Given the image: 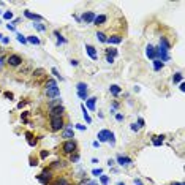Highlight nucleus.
<instances>
[{
	"instance_id": "obj_1",
	"label": "nucleus",
	"mask_w": 185,
	"mask_h": 185,
	"mask_svg": "<svg viewBox=\"0 0 185 185\" xmlns=\"http://www.w3.org/2000/svg\"><path fill=\"white\" fill-rule=\"evenodd\" d=\"M45 93L48 98H57L59 97V87H57V82L54 79H48L45 86Z\"/></svg>"
},
{
	"instance_id": "obj_2",
	"label": "nucleus",
	"mask_w": 185,
	"mask_h": 185,
	"mask_svg": "<svg viewBox=\"0 0 185 185\" xmlns=\"http://www.w3.org/2000/svg\"><path fill=\"white\" fill-rule=\"evenodd\" d=\"M62 150H63V153H75L76 152V143L73 139L65 141L62 146Z\"/></svg>"
},
{
	"instance_id": "obj_3",
	"label": "nucleus",
	"mask_w": 185,
	"mask_h": 185,
	"mask_svg": "<svg viewBox=\"0 0 185 185\" xmlns=\"http://www.w3.org/2000/svg\"><path fill=\"white\" fill-rule=\"evenodd\" d=\"M6 63H8L10 66H19V65H22V57L18 56V54H11V56H8V59H6Z\"/></svg>"
},
{
	"instance_id": "obj_4",
	"label": "nucleus",
	"mask_w": 185,
	"mask_h": 185,
	"mask_svg": "<svg viewBox=\"0 0 185 185\" xmlns=\"http://www.w3.org/2000/svg\"><path fill=\"white\" fill-rule=\"evenodd\" d=\"M63 128V119L62 117H51V130L52 132H59Z\"/></svg>"
},
{
	"instance_id": "obj_5",
	"label": "nucleus",
	"mask_w": 185,
	"mask_h": 185,
	"mask_svg": "<svg viewBox=\"0 0 185 185\" xmlns=\"http://www.w3.org/2000/svg\"><path fill=\"white\" fill-rule=\"evenodd\" d=\"M76 89H78V97L81 100H87V84L84 82H79L78 86H76Z\"/></svg>"
},
{
	"instance_id": "obj_6",
	"label": "nucleus",
	"mask_w": 185,
	"mask_h": 185,
	"mask_svg": "<svg viewBox=\"0 0 185 185\" xmlns=\"http://www.w3.org/2000/svg\"><path fill=\"white\" fill-rule=\"evenodd\" d=\"M112 134V132H109V130H101V132H98L97 134V138H98V141H101V143H105V141L109 139V136Z\"/></svg>"
},
{
	"instance_id": "obj_7",
	"label": "nucleus",
	"mask_w": 185,
	"mask_h": 185,
	"mask_svg": "<svg viewBox=\"0 0 185 185\" xmlns=\"http://www.w3.org/2000/svg\"><path fill=\"white\" fill-rule=\"evenodd\" d=\"M63 106H56V108H52L51 109V112H49V116L51 117H62L63 116Z\"/></svg>"
},
{
	"instance_id": "obj_8",
	"label": "nucleus",
	"mask_w": 185,
	"mask_h": 185,
	"mask_svg": "<svg viewBox=\"0 0 185 185\" xmlns=\"http://www.w3.org/2000/svg\"><path fill=\"white\" fill-rule=\"evenodd\" d=\"M117 163H119L120 166H130V164H132L133 161H132V158H128V157L117 155Z\"/></svg>"
},
{
	"instance_id": "obj_9",
	"label": "nucleus",
	"mask_w": 185,
	"mask_h": 185,
	"mask_svg": "<svg viewBox=\"0 0 185 185\" xmlns=\"http://www.w3.org/2000/svg\"><path fill=\"white\" fill-rule=\"evenodd\" d=\"M169 43H168V40L166 38H160V51H163V52H169Z\"/></svg>"
},
{
	"instance_id": "obj_10",
	"label": "nucleus",
	"mask_w": 185,
	"mask_h": 185,
	"mask_svg": "<svg viewBox=\"0 0 185 185\" xmlns=\"http://www.w3.org/2000/svg\"><path fill=\"white\" fill-rule=\"evenodd\" d=\"M86 49H87V54H89V57H90L92 60H97V59H98V54H97V51H95V48H93V46L87 45Z\"/></svg>"
},
{
	"instance_id": "obj_11",
	"label": "nucleus",
	"mask_w": 185,
	"mask_h": 185,
	"mask_svg": "<svg viewBox=\"0 0 185 185\" xmlns=\"http://www.w3.org/2000/svg\"><path fill=\"white\" fill-rule=\"evenodd\" d=\"M93 19H95V14H93L92 11H87V13H84V14H82V21L87 22V24H92Z\"/></svg>"
},
{
	"instance_id": "obj_12",
	"label": "nucleus",
	"mask_w": 185,
	"mask_h": 185,
	"mask_svg": "<svg viewBox=\"0 0 185 185\" xmlns=\"http://www.w3.org/2000/svg\"><path fill=\"white\" fill-rule=\"evenodd\" d=\"M62 136H63V138H66V141H68L70 138H75V133H73V127H71V125H68V127H66Z\"/></svg>"
},
{
	"instance_id": "obj_13",
	"label": "nucleus",
	"mask_w": 185,
	"mask_h": 185,
	"mask_svg": "<svg viewBox=\"0 0 185 185\" xmlns=\"http://www.w3.org/2000/svg\"><path fill=\"white\" fill-rule=\"evenodd\" d=\"M106 16L105 14H100V16H95V19H93V24L95 25H103L106 22Z\"/></svg>"
},
{
	"instance_id": "obj_14",
	"label": "nucleus",
	"mask_w": 185,
	"mask_h": 185,
	"mask_svg": "<svg viewBox=\"0 0 185 185\" xmlns=\"http://www.w3.org/2000/svg\"><path fill=\"white\" fill-rule=\"evenodd\" d=\"M146 54H147V57H149V59H153L155 60V48H153L152 45H149L146 48Z\"/></svg>"
},
{
	"instance_id": "obj_15",
	"label": "nucleus",
	"mask_w": 185,
	"mask_h": 185,
	"mask_svg": "<svg viewBox=\"0 0 185 185\" xmlns=\"http://www.w3.org/2000/svg\"><path fill=\"white\" fill-rule=\"evenodd\" d=\"M108 43H111V45H119L120 41H122V38H120L119 35H114V36H109V38L106 40Z\"/></svg>"
},
{
	"instance_id": "obj_16",
	"label": "nucleus",
	"mask_w": 185,
	"mask_h": 185,
	"mask_svg": "<svg viewBox=\"0 0 185 185\" xmlns=\"http://www.w3.org/2000/svg\"><path fill=\"white\" fill-rule=\"evenodd\" d=\"M24 16H25V18H29V19H33V21H41V16L33 14V13H30V11H24Z\"/></svg>"
},
{
	"instance_id": "obj_17",
	"label": "nucleus",
	"mask_w": 185,
	"mask_h": 185,
	"mask_svg": "<svg viewBox=\"0 0 185 185\" xmlns=\"http://www.w3.org/2000/svg\"><path fill=\"white\" fill-rule=\"evenodd\" d=\"M95 101H97V98H87L86 100V103H87V108H89L90 111H95Z\"/></svg>"
},
{
	"instance_id": "obj_18",
	"label": "nucleus",
	"mask_w": 185,
	"mask_h": 185,
	"mask_svg": "<svg viewBox=\"0 0 185 185\" xmlns=\"http://www.w3.org/2000/svg\"><path fill=\"white\" fill-rule=\"evenodd\" d=\"M109 92L112 93V95H119V93H120V87L116 86V84H112V86L109 87Z\"/></svg>"
},
{
	"instance_id": "obj_19",
	"label": "nucleus",
	"mask_w": 185,
	"mask_h": 185,
	"mask_svg": "<svg viewBox=\"0 0 185 185\" xmlns=\"http://www.w3.org/2000/svg\"><path fill=\"white\" fill-rule=\"evenodd\" d=\"M161 68H163V62H160L158 59H155L153 60V70H155V71H160Z\"/></svg>"
},
{
	"instance_id": "obj_20",
	"label": "nucleus",
	"mask_w": 185,
	"mask_h": 185,
	"mask_svg": "<svg viewBox=\"0 0 185 185\" xmlns=\"http://www.w3.org/2000/svg\"><path fill=\"white\" fill-rule=\"evenodd\" d=\"M81 108H82V116H84V119H86V122H87V123H90V122H92V119H90L89 112H87V111H86V106L82 105Z\"/></svg>"
},
{
	"instance_id": "obj_21",
	"label": "nucleus",
	"mask_w": 185,
	"mask_h": 185,
	"mask_svg": "<svg viewBox=\"0 0 185 185\" xmlns=\"http://www.w3.org/2000/svg\"><path fill=\"white\" fill-rule=\"evenodd\" d=\"M54 185H70V182L65 179V177H62V179H57L56 182H54Z\"/></svg>"
},
{
	"instance_id": "obj_22",
	"label": "nucleus",
	"mask_w": 185,
	"mask_h": 185,
	"mask_svg": "<svg viewBox=\"0 0 185 185\" xmlns=\"http://www.w3.org/2000/svg\"><path fill=\"white\" fill-rule=\"evenodd\" d=\"M33 27H35L36 30H40V32H45V30H46V27L43 24H40V22H33Z\"/></svg>"
},
{
	"instance_id": "obj_23",
	"label": "nucleus",
	"mask_w": 185,
	"mask_h": 185,
	"mask_svg": "<svg viewBox=\"0 0 185 185\" xmlns=\"http://www.w3.org/2000/svg\"><path fill=\"white\" fill-rule=\"evenodd\" d=\"M97 38H98L101 43H106V40H108V38H106V35H105L103 32H98V33H97Z\"/></svg>"
},
{
	"instance_id": "obj_24",
	"label": "nucleus",
	"mask_w": 185,
	"mask_h": 185,
	"mask_svg": "<svg viewBox=\"0 0 185 185\" xmlns=\"http://www.w3.org/2000/svg\"><path fill=\"white\" fill-rule=\"evenodd\" d=\"M163 138H164V136H155V139L152 141V143H153V146H160V144L163 143Z\"/></svg>"
},
{
	"instance_id": "obj_25",
	"label": "nucleus",
	"mask_w": 185,
	"mask_h": 185,
	"mask_svg": "<svg viewBox=\"0 0 185 185\" xmlns=\"http://www.w3.org/2000/svg\"><path fill=\"white\" fill-rule=\"evenodd\" d=\"M27 41H30L32 45H40V38H36V36H29Z\"/></svg>"
},
{
	"instance_id": "obj_26",
	"label": "nucleus",
	"mask_w": 185,
	"mask_h": 185,
	"mask_svg": "<svg viewBox=\"0 0 185 185\" xmlns=\"http://www.w3.org/2000/svg\"><path fill=\"white\" fill-rule=\"evenodd\" d=\"M54 36H57V43H66V40L62 38V35L59 32H54Z\"/></svg>"
},
{
	"instance_id": "obj_27",
	"label": "nucleus",
	"mask_w": 185,
	"mask_h": 185,
	"mask_svg": "<svg viewBox=\"0 0 185 185\" xmlns=\"http://www.w3.org/2000/svg\"><path fill=\"white\" fill-rule=\"evenodd\" d=\"M173 81L174 82H180V81H182V75H180V73H176V75L173 76Z\"/></svg>"
},
{
	"instance_id": "obj_28",
	"label": "nucleus",
	"mask_w": 185,
	"mask_h": 185,
	"mask_svg": "<svg viewBox=\"0 0 185 185\" xmlns=\"http://www.w3.org/2000/svg\"><path fill=\"white\" fill-rule=\"evenodd\" d=\"M100 180H101L103 185H108V184H109V177H108V176H101V177H100Z\"/></svg>"
},
{
	"instance_id": "obj_29",
	"label": "nucleus",
	"mask_w": 185,
	"mask_h": 185,
	"mask_svg": "<svg viewBox=\"0 0 185 185\" xmlns=\"http://www.w3.org/2000/svg\"><path fill=\"white\" fill-rule=\"evenodd\" d=\"M51 71H52V75H54V76H56V78H59L60 81H62V79H63V78H62V76H60V75H59V71H57V68H52V70H51Z\"/></svg>"
},
{
	"instance_id": "obj_30",
	"label": "nucleus",
	"mask_w": 185,
	"mask_h": 185,
	"mask_svg": "<svg viewBox=\"0 0 185 185\" xmlns=\"http://www.w3.org/2000/svg\"><path fill=\"white\" fill-rule=\"evenodd\" d=\"M18 41H19V43H27V38H24L21 33H18Z\"/></svg>"
},
{
	"instance_id": "obj_31",
	"label": "nucleus",
	"mask_w": 185,
	"mask_h": 185,
	"mask_svg": "<svg viewBox=\"0 0 185 185\" xmlns=\"http://www.w3.org/2000/svg\"><path fill=\"white\" fill-rule=\"evenodd\" d=\"M108 56H111V57L117 56V51H116V49H108Z\"/></svg>"
},
{
	"instance_id": "obj_32",
	"label": "nucleus",
	"mask_w": 185,
	"mask_h": 185,
	"mask_svg": "<svg viewBox=\"0 0 185 185\" xmlns=\"http://www.w3.org/2000/svg\"><path fill=\"white\" fill-rule=\"evenodd\" d=\"M108 141H109V144H111V146H116V139H114V133L109 136V139H108Z\"/></svg>"
},
{
	"instance_id": "obj_33",
	"label": "nucleus",
	"mask_w": 185,
	"mask_h": 185,
	"mask_svg": "<svg viewBox=\"0 0 185 185\" xmlns=\"http://www.w3.org/2000/svg\"><path fill=\"white\" fill-rule=\"evenodd\" d=\"M3 18H5V19H11V18H13V13H11V11H5Z\"/></svg>"
},
{
	"instance_id": "obj_34",
	"label": "nucleus",
	"mask_w": 185,
	"mask_h": 185,
	"mask_svg": "<svg viewBox=\"0 0 185 185\" xmlns=\"http://www.w3.org/2000/svg\"><path fill=\"white\" fill-rule=\"evenodd\" d=\"M92 174H93V176H100V174H103V171L98 168V169H93V171H92Z\"/></svg>"
},
{
	"instance_id": "obj_35",
	"label": "nucleus",
	"mask_w": 185,
	"mask_h": 185,
	"mask_svg": "<svg viewBox=\"0 0 185 185\" xmlns=\"http://www.w3.org/2000/svg\"><path fill=\"white\" fill-rule=\"evenodd\" d=\"M116 119L119 120V122H122V120H123V116H122V114H117V116H116Z\"/></svg>"
},
{
	"instance_id": "obj_36",
	"label": "nucleus",
	"mask_w": 185,
	"mask_h": 185,
	"mask_svg": "<svg viewBox=\"0 0 185 185\" xmlns=\"http://www.w3.org/2000/svg\"><path fill=\"white\" fill-rule=\"evenodd\" d=\"M106 60H108V63H112V62H114V57L108 56V57H106Z\"/></svg>"
},
{
	"instance_id": "obj_37",
	"label": "nucleus",
	"mask_w": 185,
	"mask_h": 185,
	"mask_svg": "<svg viewBox=\"0 0 185 185\" xmlns=\"http://www.w3.org/2000/svg\"><path fill=\"white\" fill-rule=\"evenodd\" d=\"M138 127H144V120L143 119H138Z\"/></svg>"
},
{
	"instance_id": "obj_38",
	"label": "nucleus",
	"mask_w": 185,
	"mask_h": 185,
	"mask_svg": "<svg viewBox=\"0 0 185 185\" xmlns=\"http://www.w3.org/2000/svg\"><path fill=\"white\" fill-rule=\"evenodd\" d=\"M84 185H98V184H97V182H93V180H89V182H86Z\"/></svg>"
},
{
	"instance_id": "obj_39",
	"label": "nucleus",
	"mask_w": 185,
	"mask_h": 185,
	"mask_svg": "<svg viewBox=\"0 0 185 185\" xmlns=\"http://www.w3.org/2000/svg\"><path fill=\"white\" fill-rule=\"evenodd\" d=\"M132 130H133V132H138V130H139V127H138L136 123H134V125H132Z\"/></svg>"
},
{
	"instance_id": "obj_40",
	"label": "nucleus",
	"mask_w": 185,
	"mask_h": 185,
	"mask_svg": "<svg viewBox=\"0 0 185 185\" xmlns=\"http://www.w3.org/2000/svg\"><path fill=\"white\" fill-rule=\"evenodd\" d=\"M134 185H144L143 182H141V180L139 179H134Z\"/></svg>"
},
{
	"instance_id": "obj_41",
	"label": "nucleus",
	"mask_w": 185,
	"mask_h": 185,
	"mask_svg": "<svg viewBox=\"0 0 185 185\" xmlns=\"http://www.w3.org/2000/svg\"><path fill=\"white\" fill-rule=\"evenodd\" d=\"M6 29H8V30H11V32H13V30H14V25H11V24H8V25H6Z\"/></svg>"
},
{
	"instance_id": "obj_42",
	"label": "nucleus",
	"mask_w": 185,
	"mask_h": 185,
	"mask_svg": "<svg viewBox=\"0 0 185 185\" xmlns=\"http://www.w3.org/2000/svg\"><path fill=\"white\" fill-rule=\"evenodd\" d=\"M76 128H78V130H86V127H84V125H79V123H78V125H76Z\"/></svg>"
},
{
	"instance_id": "obj_43",
	"label": "nucleus",
	"mask_w": 185,
	"mask_h": 185,
	"mask_svg": "<svg viewBox=\"0 0 185 185\" xmlns=\"http://www.w3.org/2000/svg\"><path fill=\"white\" fill-rule=\"evenodd\" d=\"M70 63H71L73 66H78V60H71V62H70Z\"/></svg>"
},
{
	"instance_id": "obj_44",
	"label": "nucleus",
	"mask_w": 185,
	"mask_h": 185,
	"mask_svg": "<svg viewBox=\"0 0 185 185\" xmlns=\"http://www.w3.org/2000/svg\"><path fill=\"white\" fill-rule=\"evenodd\" d=\"M79 160V155H75V157H71V161H78Z\"/></svg>"
},
{
	"instance_id": "obj_45",
	"label": "nucleus",
	"mask_w": 185,
	"mask_h": 185,
	"mask_svg": "<svg viewBox=\"0 0 185 185\" xmlns=\"http://www.w3.org/2000/svg\"><path fill=\"white\" fill-rule=\"evenodd\" d=\"M2 41L5 43V45H8V43H10V40H8V38H2Z\"/></svg>"
},
{
	"instance_id": "obj_46",
	"label": "nucleus",
	"mask_w": 185,
	"mask_h": 185,
	"mask_svg": "<svg viewBox=\"0 0 185 185\" xmlns=\"http://www.w3.org/2000/svg\"><path fill=\"white\" fill-rule=\"evenodd\" d=\"M174 185H184L182 182H177V184H174Z\"/></svg>"
},
{
	"instance_id": "obj_47",
	"label": "nucleus",
	"mask_w": 185,
	"mask_h": 185,
	"mask_svg": "<svg viewBox=\"0 0 185 185\" xmlns=\"http://www.w3.org/2000/svg\"><path fill=\"white\" fill-rule=\"evenodd\" d=\"M117 185H125V184H123V182H119V184H117Z\"/></svg>"
}]
</instances>
